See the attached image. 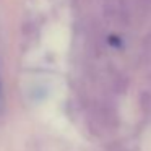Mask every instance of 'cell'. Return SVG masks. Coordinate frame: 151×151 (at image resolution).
Masks as SVG:
<instances>
[{
	"label": "cell",
	"instance_id": "1",
	"mask_svg": "<svg viewBox=\"0 0 151 151\" xmlns=\"http://www.w3.org/2000/svg\"><path fill=\"white\" fill-rule=\"evenodd\" d=\"M2 102H4V93H2V81H0V107H2Z\"/></svg>",
	"mask_w": 151,
	"mask_h": 151
}]
</instances>
